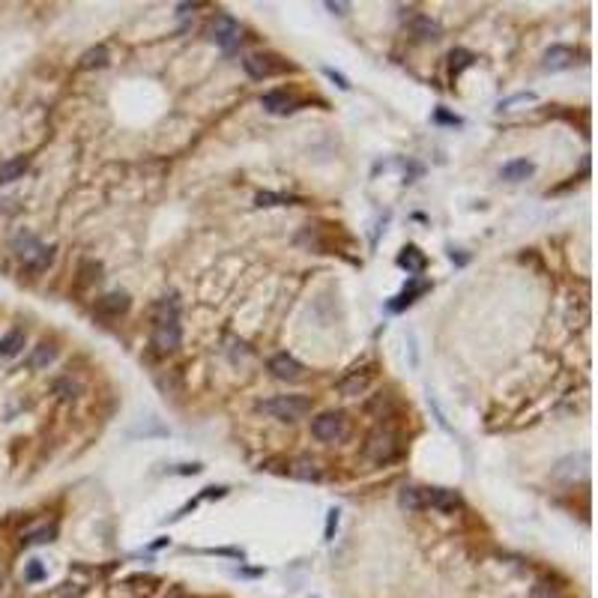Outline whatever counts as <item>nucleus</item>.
Segmentation results:
<instances>
[{"label": "nucleus", "instance_id": "c85d7f7f", "mask_svg": "<svg viewBox=\"0 0 598 598\" xmlns=\"http://www.w3.org/2000/svg\"><path fill=\"white\" fill-rule=\"evenodd\" d=\"M524 102H535V93H517V96H508L500 102V111H512L515 105H524Z\"/></svg>", "mask_w": 598, "mask_h": 598}, {"label": "nucleus", "instance_id": "7ed1b4c3", "mask_svg": "<svg viewBox=\"0 0 598 598\" xmlns=\"http://www.w3.org/2000/svg\"><path fill=\"white\" fill-rule=\"evenodd\" d=\"M312 434L323 443H341L347 434H350V422H347L344 413H321L312 422Z\"/></svg>", "mask_w": 598, "mask_h": 598}, {"label": "nucleus", "instance_id": "c756f323", "mask_svg": "<svg viewBox=\"0 0 598 598\" xmlns=\"http://www.w3.org/2000/svg\"><path fill=\"white\" fill-rule=\"evenodd\" d=\"M42 577H45V565L39 563V560H30L27 568H24V581L36 583V581H42Z\"/></svg>", "mask_w": 598, "mask_h": 598}, {"label": "nucleus", "instance_id": "f3484780", "mask_svg": "<svg viewBox=\"0 0 598 598\" xmlns=\"http://www.w3.org/2000/svg\"><path fill=\"white\" fill-rule=\"evenodd\" d=\"M24 341H27V338H24L22 329H13L9 335L0 338V356H6V359L9 356H18V353L24 350Z\"/></svg>", "mask_w": 598, "mask_h": 598}, {"label": "nucleus", "instance_id": "dca6fc26", "mask_svg": "<svg viewBox=\"0 0 598 598\" xmlns=\"http://www.w3.org/2000/svg\"><path fill=\"white\" fill-rule=\"evenodd\" d=\"M27 156H18V159H9V162L0 165V186L3 183H15L18 177H22L27 171Z\"/></svg>", "mask_w": 598, "mask_h": 598}, {"label": "nucleus", "instance_id": "20e7f679", "mask_svg": "<svg viewBox=\"0 0 598 598\" xmlns=\"http://www.w3.org/2000/svg\"><path fill=\"white\" fill-rule=\"evenodd\" d=\"M15 254L33 269H45L48 264L54 261V248L42 245L36 236H18L15 239Z\"/></svg>", "mask_w": 598, "mask_h": 598}, {"label": "nucleus", "instance_id": "a211bd4d", "mask_svg": "<svg viewBox=\"0 0 598 598\" xmlns=\"http://www.w3.org/2000/svg\"><path fill=\"white\" fill-rule=\"evenodd\" d=\"M398 264H401V266L407 269V273H422V269H425V264H428V261H425V254L419 252L416 245H407L404 252L398 254Z\"/></svg>", "mask_w": 598, "mask_h": 598}, {"label": "nucleus", "instance_id": "f8f14e48", "mask_svg": "<svg viewBox=\"0 0 598 598\" xmlns=\"http://www.w3.org/2000/svg\"><path fill=\"white\" fill-rule=\"evenodd\" d=\"M96 312L105 314V317H120L123 312H129V296L120 293V291L108 293V296H102V299L96 302Z\"/></svg>", "mask_w": 598, "mask_h": 598}, {"label": "nucleus", "instance_id": "473e14b6", "mask_svg": "<svg viewBox=\"0 0 598 598\" xmlns=\"http://www.w3.org/2000/svg\"><path fill=\"white\" fill-rule=\"evenodd\" d=\"M335 524H338V512L332 508V512H329V524H326V538H332V530H335Z\"/></svg>", "mask_w": 598, "mask_h": 598}, {"label": "nucleus", "instance_id": "423d86ee", "mask_svg": "<svg viewBox=\"0 0 598 598\" xmlns=\"http://www.w3.org/2000/svg\"><path fill=\"white\" fill-rule=\"evenodd\" d=\"M398 455V440H395V434L392 431H374L371 437H368V443H365V458L368 461H374V464H386V461H392V458Z\"/></svg>", "mask_w": 598, "mask_h": 598}, {"label": "nucleus", "instance_id": "2eb2a0df", "mask_svg": "<svg viewBox=\"0 0 598 598\" xmlns=\"http://www.w3.org/2000/svg\"><path fill=\"white\" fill-rule=\"evenodd\" d=\"M291 476L299 478V482H321V478H323L321 467H317L312 458H299V461H293L291 464Z\"/></svg>", "mask_w": 598, "mask_h": 598}, {"label": "nucleus", "instance_id": "bb28decb", "mask_svg": "<svg viewBox=\"0 0 598 598\" xmlns=\"http://www.w3.org/2000/svg\"><path fill=\"white\" fill-rule=\"evenodd\" d=\"M99 273H102V264H96V261H84V264H81V284H93V282H99Z\"/></svg>", "mask_w": 598, "mask_h": 598}, {"label": "nucleus", "instance_id": "b1692460", "mask_svg": "<svg viewBox=\"0 0 598 598\" xmlns=\"http://www.w3.org/2000/svg\"><path fill=\"white\" fill-rule=\"evenodd\" d=\"M401 506L410 508V512H419V508H425V494H422V487H404V491H401Z\"/></svg>", "mask_w": 598, "mask_h": 598}, {"label": "nucleus", "instance_id": "7c9ffc66", "mask_svg": "<svg viewBox=\"0 0 598 598\" xmlns=\"http://www.w3.org/2000/svg\"><path fill=\"white\" fill-rule=\"evenodd\" d=\"M323 72H326V78H329V81H335V84L341 87V90H350V81H347V78H344L341 72H335V69H323Z\"/></svg>", "mask_w": 598, "mask_h": 598}, {"label": "nucleus", "instance_id": "6ab92c4d", "mask_svg": "<svg viewBox=\"0 0 598 598\" xmlns=\"http://www.w3.org/2000/svg\"><path fill=\"white\" fill-rule=\"evenodd\" d=\"M78 66H81V69H102V66H108V48L105 45L90 48V51L81 54V63H78Z\"/></svg>", "mask_w": 598, "mask_h": 598}, {"label": "nucleus", "instance_id": "9b49d317", "mask_svg": "<svg viewBox=\"0 0 598 598\" xmlns=\"http://www.w3.org/2000/svg\"><path fill=\"white\" fill-rule=\"evenodd\" d=\"M261 105L266 108L269 114H291L296 108V99L291 93H284V90H273V93L261 96Z\"/></svg>", "mask_w": 598, "mask_h": 598}, {"label": "nucleus", "instance_id": "f03ea898", "mask_svg": "<svg viewBox=\"0 0 598 598\" xmlns=\"http://www.w3.org/2000/svg\"><path fill=\"white\" fill-rule=\"evenodd\" d=\"M257 410L273 416V419H282V422H296L302 419L305 413H312V398L305 395H275L269 401H261Z\"/></svg>", "mask_w": 598, "mask_h": 598}, {"label": "nucleus", "instance_id": "1a4fd4ad", "mask_svg": "<svg viewBox=\"0 0 598 598\" xmlns=\"http://www.w3.org/2000/svg\"><path fill=\"white\" fill-rule=\"evenodd\" d=\"M269 371H273L278 380H291L293 383V380H299V377L305 374V365L291 353H278V356L269 359Z\"/></svg>", "mask_w": 598, "mask_h": 598}, {"label": "nucleus", "instance_id": "4468645a", "mask_svg": "<svg viewBox=\"0 0 598 598\" xmlns=\"http://www.w3.org/2000/svg\"><path fill=\"white\" fill-rule=\"evenodd\" d=\"M533 174H535V165L526 162V159H515V162L503 165V171H500V177L508 179V183H521V179L533 177Z\"/></svg>", "mask_w": 598, "mask_h": 598}, {"label": "nucleus", "instance_id": "72a5a7b5", "mask_svg": "<svg viewBox=\"0 0 598 598\" xmlns=\"http://www.w3.org/2000/svg\"><path fill=\"white\" fill-rule=\"evenodd\" d=\"M326 9H332V13H338V15H344V9H347V3H326Z\"/></svg>", "mask_w": 598, "mask_h": 598}, {"label": "nucleus", "instance_id": "aec40b11", "mask_svg": "<svg viewBox=\"0 0 598 598\" xmlns=\"http://www.w3.org/2000/svg\"><path fill=\"white\" fill-rule=\"evenodd\" d=\"M54 356H57V347H54V344H39L36 350L30 353L27 365H30V368H45V365L54 362Z\"/></svg>", "mask_w": 598, "mask_h": 598}, {"label": "nucleus", "instance_id": "9d476101", "mask_svg": "<svg viewBox=\"0 0 598 598\" xmlns=\"http://www.w3.org/2000/svg\"><path fill=\"white\" fill-rule=\"evenodd\" d=\"M574 60H577L574 48L553 45V48H547L544 51V69H551V72H556V69H568V66H574Z\"/></svg>", "mask_w": 598, "mask_h": 598}, {"label": "nucleus", "instance_id": "6e6552de", "mask_svg": "<svg viewBox=\"0 0 598 598\" xmlns=\"http://www.w3.org/2000/svg\"><path fill=\"white\" fill-rule=\"evenodd\" d=\"M422 494H425V508L431 506V508H437V512H446V515H452V512H458V508L464 506L461 494L448 491V487H422Z\"/></svg>", "mask_w": 598, "mask_h": 598}, {"label": "nucleus", "instance_id": "412c9836", "mask_svg": "<svg viewBox=\"0 0 598 598\" xmlns=\"http://www.w3.org/2000/svg\"><path fill=\"white\" fill-rule=\"evenodd\" d=\"M410 27H413V33L419 39H440V27H437L431 18H425V15H416Z\"/></svg>", "mask_w": 598, "mask_h": 598}, {"label": "nucleus", "instance_id": "f257e3e1", "mask_svg": "<svg viewBox=\"0 0 598 598\" xmlns=\"http://www.w3.org/2000/svg\"><path fill=\"white\" fill-rule=\"evenodd\" d=\"M179 302L177 296H162L153 312V347L159 353H174L179 347Z\"/></svg>", "mask_w": 598, "mask_h": 598}, {"label": "nucleus", "instance_id": "ddd939ff", "mask_svg": "<svg viewBox=\"0 0 598 598\" xmlns=\"http://www.w3.org/2000/svg\"><path fill=\"white\" fill-rule=\"evenodd\" d=\"M368 383H371V371L368 368H359V371H353L350 377H344L341 383H338V389H341V395H362Z\"/></svg>", "mask_w": 598, "mask_h": 598}, {"label": "nucleus", "instance_id": "4be33fe9", "mask_svg": "<svg viewBox=\"0 0 598 598\" xmlns=\"http://www.w3.org/2000/svg\"><path fill=\"white\" fill-rule=\"evenodd\" d=\"M473 63H476V54L473 51H464V48H455V51L448 54V69H452V75L464 72V69L473 66Z\"/></svg>", "mask_w": 598, "mask_h": 598}, {"label": "nucleus", "instance_id": "2f4dec72", "mask_svg": "<svg viewBox=\"0 0 598 598\" xmlns=\"http://www.w3.org/2000/svg\"><path fill=\"white\" fill-rule=\"evenodd\" d=\"M434 120H437V123H455V126H458V123H461V120H458V117H452V114H446V111H437V114H434Z\"/></svg>", "mask_w": 598, "mask_h": 598}, {"label": "nucleus", "instance_id": "cd10ccee", "mask_svg": "<svg viewBox=\"0 0 598 598\" xmlns=\"http://www.w3.org/2000/svg\"><path fill=\"white\" fill-rule=\"evenodd\" d=\"M54 389H57V395L63 398V401H75V398H78V383H72L69 377H66V380H60Z\"/></svg>", "mask_w": 598, "mask_h": 598}, {"label": "nucleus", "instance_id": "a878e982", "mask_svg": "<svg viewBox=\"0 0 598 598\" xmlns=\"http://www.w3.org/2000/svg\"><path fill=\"white\" fill-rule=\"evenodd\" d=\"M291 201L293 197L278 195V192H257V197H254L257 207H282V204H291Z\"/></svg>", "mask_w": 598, "mask_h": 598}, {"label": "nucleus", "instance_id": "39448f33", "mask_svg": "<svg viewBox=\"0 0 598 598\" xmlns=\"http://www.w3.org/2000/svg\"><path fill=\"white\" fill-rule=\"evenodd\" d=\"M209 39H213L216 45H222L225 51H234L243 42V27L239 22H234L231 15H216L213 24H209Z\"/></svg>", "mask_w": 598, "mask_h": 598}, {"label": "nucleus", "instance_id": "0eeeda50", "mask_svg": "<svg viewBox=\"0 0 598 598\" xmlns=\"http://www.w3.org/2000/svg\"><path fill=\"white\" fill-rule=\"evenodd\" d=\"M243 66H245V72L252 78H273V75L287 72V63L282 57H275V54H248L243 60Z\"/></svg>", "mask_w": 598, "mask_h": 598}, {"label": "nucleus", "instance_id": "393cba45", "mask_svg": "<svg viewBox=\"0 0 598 598\" xmlns=\"http://www.w3.org/2000/svg\"><path fill=\"white\" fill-rule=\"evenodd\" d=\"M422 291H428V284H422V282H413V287H410V291H404L401 296L395 299V302H389V308H392V312H401V308H404V305H410L413 299H416L419 293H422Z\"/></svg>", "mask_w": 598, "mask_h": 598}, {"label": "nucleus", "instance_id": "5701e85b", "mask_svg": "<svg viewBox=\"0 0 598 598\" xmlns=\"http://www.w3.org/2000/svg\"><path fill=\"white\" fill-rule=\"evenodd\" d=\"M57 535V526H36V530H30V533H24V538L22 542L24 544H45V542H51V538Z\"/></svg>", "mask_w": 598, "mask_h": 598}]
</instances>
